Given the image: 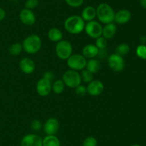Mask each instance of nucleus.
Returning a JSON list of instances; mask_svg holds the SVG:
<instances>
[{"label": "nucleus", "mask_w": 146, "mask_h": 146, "mask_svg": "<svg viewBox=\"0 0 146 146\" xmlns=\"http://www.w3.org/2000/svg\"><path fill=\"white\" fill-rule=\"evenodd\" d=\"M85 21L81 16L73 15L68 17L64 21V28L71 34H78L85 28Z\"/></svg>", "instance_id": "f257e3e1"}, {"label": "nucleus", "mask_w": 146, "mask_h": 146, "mask_svg": "<svg viewBox=\"0 0 146 146\" xmlns=\"http://www.w3.org/2000/svg\"><path fill=\"white\" fill-rule=\"evenodd\" d=\"M115 11L111 5L107 3H101L96 8V17L100 22L109 24L114 21Z\"/></svg>", "instance_id": "f03ea898"}, {"label": "nucleus", "mask_w": 146, "mask_h": 146, "mask_svg": "<svg viewBox=\"0 0 146 146\" xmlns=\"http://www.w3.org/2000/svg\"><path fill=\"white\" fill-rule=\"evenodd\" d=\"M23 50L29 54H36L41 48L42 41L37 34H31L26 37L22 42Z\"/></svg>", "instance_id": "7ed1b4c3"}, {"label": "nucleus", "mask_w": 146, "mask_h": 146, "mask_svg": "<svg viewBox=\"0 0 146 146\" xmlns=\"http://www.w3.org/2000/svg\"><path fill=\"white\" fill-rule=\"evenodd\" d=\"M62 80L66 86L70 88H76L80 85L82 82L81 74L78 71L68 70L63 74Z\"/></svg>", "instance_id": "20e7f679"}, {"label": "nucleus", "mask_w": 146, "mask_h": 146, "mask_svg": "<svg viewBox=\"0 0 146 146\" xmlns=\"http://www.w3.org/2000/svg\"><path fill=\"white\" fill-rule=\"evenodd\" d=\"M56 54L62 60H66L73 53V47L67 40H61L56 45Z\"/></svg>", "instance_id": "39448f33"}, {"label": "nucleus", "mask_w": 146, "mask_h": 146, "mask_svg": "<svg viewBox=\"0 0 146 146\" xmlns=\"http://www.w3.org/2000/svg\"><path fill=\"white\" fill-rule=\"evenodd\" d=\"M66 60L70 70L80 71L86 68L87 60L82 54H72Z\"/></svg>", "instance_id": "423d86ee"}, {"label": "nucleus", "mask_w": 146, "mask_h": 146, "mask_svg": "<svg viewBox=\"0 0 146 146\" xmlns=\"http://www.w3.org/2000/svg\"><path fill=\"white\" fill-rule=\"evenodd\" d=\"M84 30L87 35L92 39H97L102 36V25L101 23L95 20L88 21L85 24Z\"/></svg>", "instance_id": "0eeeda50"}, {"label": "nucleus", "mask_w": 146, "mask_h": 146, "mask_svg": "<svg viewBox=\"0 0 146 146\" xmlns=\"http://www.w3.org/2000/svg\"><path fill=\"white\" fill-rule=\"evenodd\" d=\"M108 64L110 69L115 72H121L125 67V62L123 57L116 54H113L108 57Z\"/></svg>", "instance_id": "6e6552de"}, {"label": "nucleus", "mask_w": 146, "mask_h": 146, "mask_svg": "<svg viewBox=\"0 0 146 146\" xmlns=\"http://www.w3.org/2000/svg\"><path fill=\"white\" fill-rule=\"evenodd\" d=\"M51 82L44 78H41L37 82L36 90L38 95L41 97H46L51 92Z\"/></svg>", "instance_id": "1a4fd4ad"}, {"label": "nucleus", "mask_w": 146, "mask_h": 146, "mask_svg": "<svg viewBox=\"0 0 146 146\" xmlns=\"http://www.w3.org/2000/svg\"><path fill=\"white\" fill-rule=\"evenodd\" d=\"M87 93L91 96L96 97L98 96L104 92V83L98 80H94L91 82L88 83V86L86 87Z\"/></svg>", "instance_id": "9d476101"}, {"label": "nucleus", "mask_w": 146, "mask_h": 146, "mask_svg": "<svg viewBox=\"0 0 146 146\" xmlns=\"http://www.w3.org/2000/svg\"><path fill=\"white\" fill-rule=\"evenodd\" d=\"M19 19L20 21L24 24L27 26H32L35 24L36 15L34 11L31 9H23L19 13Z\"/></svg>", "instance_id": "9b49d317"}, {"label": "nucleus", "mask_w": 146, "mask_h": 146, "mask_svg": "<svg viewBox=\"0 0 146 146\" xmlns=\"http://www.w3.org/2000/svg\"><path fill=\"white\" fill-rule=\"evenodd\" d=\"M42 140L36 134L26 135L21 139V146H42Z\"/></svg>", "instance_id": "f8f14e48"}, {"label": "nucleus", "mask_w": 146, "mask_h": 146, "mask_svg": "<svg viewBox=\"0 0 146 146\" xmlns=\"http://www.w3.org/2000/svg\"><path fill=\"white\" fill-rule=\"evenodd\" d=\"M44 129L46 135H56L59 130V122L55 117H50L44 123Z\"/></svg>", "instance_id": "ddd939ff"}, {"label": "nucleus", "mask_w": 146, "mask_h": 146, "mask_svg": "<svg viewBox=\"0 0 146 146\" xmlns=\"http://www.w3.org/2000/svg\"><path fill=\"white\" fill-rule=\"evenodd\" d=\"M19 68L24 74H30L35 70L36 64L29 57H24L19 62Z\"/></svg>", "instance_id": "4468645a"}, {"label": "nucleus", "mask_w": 146, "mask_h": 146, "mask_svg": "<svg viewBox=\"0 0 146 146\" xmlns=\"http://www.w3.org/2000/svg\"><path fill=\"white\" fill-rule=\"evenodd\" d=\"M131 19V13L128 9H121L115 13L114 21L119 24L128 23Z\"/></svg>", "instance_id": "2eb2a0df"}, {"label": "nucleus", "mask_w": 146, "mask_h": 146, "mask_svg": "<svg viewBox=\"0 0 146 146\" xmlns=\"http://www.w3.org/2000/svg\"><path fill=\"white\" fill-rule=\"evenodd\" d=\"M98 50L95 44H88L84 46L82 50V55L85 57L86 59H94L98 56Z\"/></svg>", "instance_id": "dca6fc26"}, {"label": "nucleus", "mask_w": 146, "mask_h": 146, "mask_svg": "<svg viewBox=\"0 0 146 146\" xmlns=\"http://www.w3.org/2000/svg\"><path fill=\"white\" fill-rule=\"evenodd\" d=\"M81 17L87 22L93 21L96 17V9L92 6H87L82 10Z\"/></svg>", "instance_id": "f3484780"}, {"label": "nucleus", "mask_w": 146, "mask_h": 146, "mask_svg": "<svg viewBox=\"0 0 146 146\" xmlns=\"http://www.w3.org/2000/svg\"><path fill=\"white\" fill-rule=\"evenodd\" d=\"M117 31V27L113 22L109 23V24H105L103 27L102 36L105 37L107 40L112 39L115 35Z\"/></svg>", "instance_id": "a211bd4d"}, {"label": "nucleus", "mask_w": 146, "mask_h": 146, "mask_svg": "<svg viewBox=\"0 0 146 146\" xmlns=\"http://www.w3.org/2000/svg\"><path fill=\"white\" fill-rule=\"evenodd\" d=\"M47 35H48V38L49 39V40L54 42H58L63 39L62 31L56 27H53V28L50 29Z\"/></svg>", "instance_id": "6ab92c4d"}, {"label": "nucleus", "mask_w": 146, "mask_h": 146, "mask_svg": "<svg viewBox=\"0 0 146 146\" xmlns=\"http://www.w3.org/2000/svg\"><path fill=\"white\" fill-rule=\"evenodd\" d=\"M42 146H61V143L55 135H47L42 140Z\"/></svg>", "instance_id": "aec40b11"}, {"label": "nucleus", "mask_w": 146, "mask_h": 146, "mask_svg": "<svg viewBox=\"0 0 146 146\" xmlns=\"http://www.w3.org/2000/svg\"><path fill=\"white\" fill-rule=\"evenodd\" d=\"M86 69L92 72L93 74H95L98 72L101 69V63L96 58L90 59L87 61Z\"/></svg>", "instance_id": "412c9836"}, {"label": "nucleus", "mask_w": 146, "mask_h": 146, "mask_svg": "<svg viewBox=\"0 0 146 146\" xmlns=\"http://www.w3.org/2000/svg\"><path fill=\"white\" fill-rule=\"evenodd\" d=\"M65 84H64L62 80H57L52 84L51 90L55 94H61V93L64 92V89H65Z\"/></svg>", "instance_id": "4be33fe9"}, {"label": "nucleus", "mask_w": 146, "mask_h": 146, "mask_svg": "<svg viewBox=\"0 0 146 146\" xmlns=\"http://www.w3.org/2000/svg\"><path fill=\"white\" fill-rule=\"evenodd\" d=\"M130 52V46L126 43H121L118 44L115 50V54L123 57Z\"/></svg>", "instance_id": "5701e85b"}, {"label": "nucleus", "mask_w": 146, "mask_h": 146, "mask_svg": "<svg viewBox=\"0 0 146 146\" xmlns=\"http://www.w3.org/2000/svg\"><path fill=\"white\" fill-rule=\"evenodd\" d=\"M23 50L22 44L19 42H16L11 44L9 49L10 54L12 56H18L21 54Z\"/></svg>", "instance_id": "b1692460"}, {"label": "nucleus", "mask_w": 146, "mask_h": 146, "mask_svg": "<svg viewBox=\"0 0 146 146\" xmlns=\"http://www.w3.org/2000/svg\"><path fill=\"white\" fill-rule=\"evenodd\" d=\"M80 74H81V80L84 81V82L89 83L92 80H94V74L90 71H88V70H87L86 69L81 70V73Z\"/></svg>", "instance_id": "393cba45"}, {"label": "nucleus", "mask_w": 146, "mask_h": 146, "mask_svg": "<svg viewBox=\"0 0 146 146\" xmlns=\"http://www.w3.org/2000/svg\"><path fill=\"white\" fill-rule=\"evenodd\" d=\"M108 44V41L105 37L101 36L98 38L96 39L95 45L96 46L98 50H105Z\"/></svg>", "instance_id": "a878e982"}, {"label": "nucleus", "mask_w": 146, "mask_h": 146, "mask_svg": "<svg viewBox=\"0 0 146 146\" xmlns=\"http://www.w3.org/2000/svg\"><path fill=\"white\" fill-rule=\"evenodd\" d=\"M136 54L142 60H146V46L145 44H140L137 47Z\"/></svg>", "instance_id": "bb28decb"}, {"label": "nucleus", "mask_w": 146, "mask_h": 146, "mask_svg": "<svg viewBox=\"0 0 146 146\" xmlns=\"http://www.w3.org/2000/svg\"><path fill=\"white\" fill-rule=\"evenodd\" d=\"M38 0H27L24 4V7L26 9L33 10L38 7Z\"/></svg>", "instance_id": "cd10ccee"}, {"label": "nucleus", "mask_w": 146, "mask_h": 146, "mask_svg": "<svg viewBox=\"0 0 146 146\" xmlns=\"http://www.w3.org/2000/svg\"><path fill=\"white\" fill-rule=\"evenodd\" d=\"M97 140L93 136H88L84 140L83 146H96Z\"/></svg>", "instance_id": "c85d7f7f"}, {"label": "nucleus", "mask_w": 146, "mask_h": 146, "mask_svg": "<svg viewBox=\"0 0 146 146\" xmlns=\"http://www.w3.org/2000/svg\"><path fill=\"white\" fill-rule=\"evenodd\" d=\"M65 1L69 7L77 8V7H81L84 4V0H65Z\"/></svg>", "instance_id": "c756f323"}, {"label": "nucleus", "mask_w": 146, "mask_h": 146, "mask_svg": "<svg viewBox=\"0 0 146 146\" xmlns=\"http://www.w3.org/2000/svg\"><path fill=\"white\" fill-rule=\"evenodd\" d=\"M75 92L76 94V95L80 96V97L84 96L87 93L86 87L80 84V85H78V87H76L75 88Z\"/></svg>", "instance_id": "7c9ffc66"}, {"label": "nucleus", "mask_w": 146, "mask_h": 146, "mask_svg": "<svg viewBox=\"0 0 146 146\" xmlns=\"http://www.w3.org/2000/svg\"><path fill=\"white\" fill-rule=\"evenodd\" d=\"M41 127H42V123L38 120H33L31 124V129L34 130V131H38V130H41Z\"/></svg>", "instance_id": "2f4dec72"}, {"label": "nucleus", "mask_w": 146, "mask_h": 146, "mask_svg": "<svg viewBox=\"0 0 146 146\" xmlns=\"http://www.w3.org/2000/svg\"><path fill=\"white\" fill-rule=\"evenodd\" d=\"M43 78L46 79L47 80H49V81H52L54 78V74L53 72L51 71H46L45 72H44L43 74Z\"/></svg>", "instance_id": "473e14b6"}, {"label": "nucleus", "mask_w": 146, "mask_h": 146, "mask_svg": "<svg viewBox=\"0 0 146 146\" xmlns=\"http://www.w3.org/2000/svg\"><path fill=\"white\" fill-rule=\"evenodd\" d=\"M6 17V11L3 8L0 7V21L4 19Z\"/></svg>", "instance_id": "72a5a7b5"}, {"label": "nucleus", "mask_w": 146, "mask_h": 146, "mask_svg": "<svg viewBox=\"0 0 146 146\" xmlns=\"http://www.w3.org/2000/svg\"><path fill=\"white\" fill-rule=\"evenodd\" d=\"M140 4L143 9H146V0H140Z\"/></svg>", "instance_id": "f704fd0d"}, {"label": "nucleus", "mask_w": 146, "mask_h": 146, "mask_svg": "<svg viewBox=\"0 0 146 146\" xmlns=\"http://www.w3.org/2000/svg\"><path fill=\"white\" fill-rule=\"evenodd\" d=\"M131 146H141V145L138 144H133V145H131Z\"/></svg>", "instance_id": "c9c22d12"}]
</instances>
